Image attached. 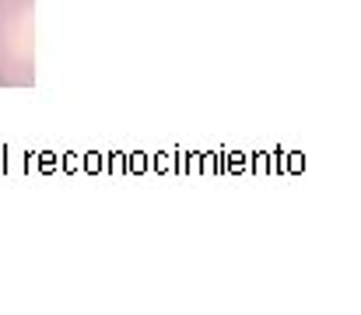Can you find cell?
I'll list each match as a JSON object with an SVG mask.
<instances>
[{
  "label": "cell",
  "instance_id": "1",
  "mask_svg": "<svg viewBox=\"0 0 361 315\" xmlns=\"http://www.w3.org/2000/svg\"><path fill=\"white\" fill-rule=\"evenodd\" d=\"M35 85V0H0V88Z\"/></svg>",
  "mask_w": 361,
  "mask_h": 315
}]
</instances>
